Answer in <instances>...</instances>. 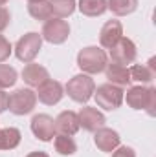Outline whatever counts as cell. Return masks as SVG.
Listing matches in <instances>:
<instances>
[{
  "instance_id": "obj_9",
  "label": "cell",
  "mask_w": 156,
  "mask_h": 157,
  "mask_svg": "<svg viewBox=\"0 0 156 157\" xmlns=\"http://www.w3.org/2000/svg\"><path fill=\"white\" fill-rule=\"evenodd\" d=\"M31 132L42 143L53 141V137L57 135L53 117H50L48 113H37V115H33V119H31Z\"/></svg>"
},
{
  "instance_id": "obj_19",
  "label": "cell",
  "mask_w": 156,
  "mask_h": 157,
  "mask_svg": "<svg viewBox=\"0 0 156 157\" xmlns=\"http://www.w3.org/2000/svg\"><path fill=\"white\" fill-rule=\"evenodd\" d=\"M107 9L116 17H127L138 9V0H107Z\"/></svg>"
},
{
  "instance_id": "obj_14",
  "label": "cell",
  "mask_w": 156,
  "mask_h": 157,
  "mask_svg": "<svg viewBox=\"0 0 156 157\" xmlns=\"http://www.w3.org/2000/svg\"><path fill=\"white\" fill-rule=\"evenodd\" d=\"M55 121V132H59L61 135H76L79 132V117L76 112H72V110H64V112H61L57 119H53Z\"/></svg>"
},
{
  "instance_id": "obj_3",
  "label": "cell",
  "mask_w": 156,
  "mask_h": 157,
  "mask_svg": "<svg viewBox=\"0 0 156 157\" xmlns=\"http://www.w3.org/2000/svg\"><path fill=\"white\" fill-rule=\"evenodd\" d=\"M94 90H96V82L86 73H79L76 77H72L64 86V91L68 93V97L79 104L88 102L94 95Z\"/></svg>"
},
{
  "instance_id": "obj_7",
  "label": "cell",
  "mask_w": 156,
  "mask_h": 157,
  "mask_svg": "<svg viewBox=\"0 0 156 157\" xmlns=\"http://www.w3.org/2000/svg\"><path fill=\"white\" fill-rule=\"evenodd\" d=\"M40 37H42V40H46L50 44H55V46L64 44L70 37V24L66 20H63V18H57V17L53 18L51 17L50 20L44 22Z\"/></svg>"
},
{
  "instance_id": "obj_30",
  "label": "cell",
  "mask_w": 156,
  "mask_h": 157,
  "mask_svg": "<svg viewBox=\"0 0 156 157\" xmlns=\"http://www.w3.org/2000/svg\"><path fill=\"white\" fill-rule=\"evenodd\" d=\"M7 2H9V0H0V7H4V6H6Z\"/></svg>"
},
{
  "instance_id": "obj_17",
  "label": "cell",
  "mask_w": 156,
  "mask_h": 157,
  "mask_svg": "<svg viewBox=\"0 0 156 157\" xmlns=\"http://www.w3.org/2000/svg\"><path fill=\"white\" fill-rule=\"evenodd\" d=\"M22 133L18 128L7 126V128H0V150H13L20 144Z\"/></svg>"
},
{
  "instance_id": "obj_2",
  "label": "cell",
  "mask_w": 156,
  "mask_h": 157,
  "mask_svg": "<svg viewBox=\"0 0 156 157\" xmlns=\"http://www.w3.org/2000/svg\"><path fill=\"white\" fill-rule=\"evenodd\" d=\"M109 64V57L103 48L99 46H86L77 53V66L86 75H97L105 71Z\"/></svg>"
},
{
  "instance_id": "obj_18",
  "label": "cell",
  "mask_w": 156,
  "mask_h": 157,
  "mask_svg": "<svg viewBox=\"0 0 156 157\" xmlns=\"http://www.w3.org/2000/svg\"><path fill=\"white\" fill-rule=\"evenodd\" d=\"M28 13L35 20H50L53 17L50 0H35V2H30L28 4Z\"/></svg>"
},
{
  "instance_id": "obj_6",
  "label": "cell",
  "mask_w": 156,
  "mask_h": 157,
  "mask_svg": "<svg viewBox=\"0 0 156 157\" xmlns=\"http://www.w3.org/2000/svg\"><path fill=\"white\" fill-rule=\"evenodd\" d=\"M40 48H42V37H40L39 33H35V31H30V33H26L24 37H20V39L17 40V44H15V55H17V59L20 62L30 64L39 55Z\"/></svg>"
},
{
  "instance_id": "obj_29",
  "label": "cell",
  "mask_w": 156,
  "mask_h": 157,
  "mask_svg": "<svg viewBox=\"0 0 156 157\" xmlns=\"http://www.w3.org/2000/svg\"><path fill=\"white\" fill-rule=\"evenodd\" d=\"M26 157H50L46 152H31V154H28Z\"/></svg>"
},
{
  "instance_id": "obj_12",
  "label": "cell",
  "mask_w": 156,
  "mask_h": 157,
  "mask_svg": "<svg viewBox=\"0 0 156 157\" xmlns=\"http://www.w3.org/2000/svg\"><path fill=\"white\" fill-rule=\"evenodd\" d=\"M79 117V126H83V130H86V132H96V130H99L101 126H105V122H107V119L105 115L97 110V108H92V106H84V108H81L77 113Z\"/></svg>"
},
{
  "instance_id": "obj_13",
  "label": "cell",
  "mask_w": 156,
  "mask_h": 157,
  "mask_svg": "<svg viewBox=\"0 0 156 157\" xmlns=\"http://www.w3.org/2000/svg\"><path fill=\"white\" fill-rule=\"evenodd\" d=\"M121 37H123V24L119 20H107L99 31V46L110 49L112 46H116Z\"/></svg>"
},
{
  "instance_id": "obj_26",
  "label": "cell",
  "mask_w": 156,
  "mask_h": 157,
  "mask_svg": "<svg viewBox=\"0 0 156 157\" xmlns=\"http://www.w3.org/2000/svg\"><path fill=\"white\" fill-rule=\"evenodd\" d=\"M112 157H136V152H134V148H130V146H117L116 150H114V154Z\"/></svg>"
},
{
  "instance_id": "obj_24",
  "label": "cell",
  "mask_w": 156,
  "mask_h": 157,
  "mask_svg": "<svg viewBox=\"0 0 156 157\" xmlns=\"http://www.w3.org/2000/svg\"><path fill=\"white\" fill-rule=\"evenodd\" d=\"M17 70L9 64H0V90H6V88H11L15 86L17 82Z\"/></svg>"
},
{
  "instance_id": "obj_11",
  "label": "cell",
  "mask_w": 156,
  "mask_h": 157,
  "mask_svg": "<svg viewBox=\"0 0 156 157\" xmlns=\"http://www.w3.org/2000/svg\"><path fill=\"white\" fill-rule=\"evenodd\" d=\"M94 133H96V135H94V143H96V146H97L101 152H105V154H112L117 146L121 144V137H119V133H117L116 130H112V128L101 126V128L96 130Z\"/></svg>"
},
{
  "instance_id": "obj_15",
  "label": "cell",
  "mask_w": 156,
  "mask_h": 157,
  "mask_svg": "<svg viewBox=\"0 0 156 157\" xmlns=\"http://www.w3.org/2000/svg\"><path fill=\"white\" fill-rule=\"evenodd\" d=\"M48 78H50L48 70L44 66H40V64H35V62L26 64L24 70H22V80L30 88H39L40 84H44Z\"/></svg>"
},
{
  "instance_id": "obj_20",
  "label": "cell",
  "mask_w": 156,
  "mask_h": 157,
  "mask_svg": "<svg viewBox=\"0 0 156 157\" xmlns=\"http://www.w3.org/2000/svg\"><path fill=\"white\" fill-rule=\"evenodd\" d=\"M77 7L84 17H101L107 11V0H79Z\"/></svg>"
},
{
  "instance_id": "obj_28",
  "label": "cell",
  "mask_w": 156,
  "mask_h": 157,
  "mask_svg": "<svg viewBox=\"0 0 156 157\" xmlns=\"http://www.w3.org/2000/svg\"><path fill=\"white\" fill-rule=\"evenodd\" d=\"M7 101H9V95L4 90H0V113L7 110Z\"/></svg>"
},
{
  "instance_id": "obj_21",
  "label": "cell",
  "mask_w": 156,
  "mask_h": 157,
  "mask_svg": "<svg viewBox=\"0 0 156 157\" xmlns=\"http://www.w3.org/2000/svg\"><path fill=\"white\" fill-rule=\"evenodd\" d=\"M129 73H130V80H136L140 84H149L153 82L156 71L151 70L147 64H134L132 68H129Z\"/></svg>"
},
{
  "instance_id": "obj_25",
  "label": "cell",
  "mask_w": 156,
  "mask_h": 157,
  "mask_svg": "<svg viewBox=\"0 0 156 157\" xmlns=\"http://www.w3.org/2000/svg\"><path fill=\"white\" fill-rule=\"evenodd\" d=\"M11 53H13V46H11V42L6 39L4 35H0V64L6 62V60L11 57Z\"/></svg>"
},
{
  "instance_id": "obj_27",
  "label": "cell",
  "mask_w": 156,
  "mask_h": 157,
  "mask_svg": "<svg viewBox=\"0 0 156 157\" xmlns=\"http://www.w3.org/2000/svg\"><path fill=\"white\" fill-rule=\"evenodd\" d=\"M9 22H11V13L6 7H0V33L9 26Z\"/></svg>"
},
{
  "instance_id": "obj_22",
  "label": "cell",
  "mask_w": 156,
  "mask_h": 157,
  "mask_svg": "<svg viewBox=\"0 0 156 157\" xmlns=\"http://www.w3.org/2000/svg\"><path fill=\"white\" fill-rule=\"evenodd\" d=\"M53 144H55V152L59 155H74L77 152V144L70 135H55L53 137Z\"/></svg>"
},
{
  "instance_id": "obj_10",
  "label": "cell",
  "mask_w": 156,
  "mask_h": 157,
  "mask_svg": "<svg viewBox=\"0 0 156 157\" xmlns=\"http://www.w3.org/2000/svg\"><path fill=\"white\" fill-rule=\"evenodd\" d=\"M63 97H64V86L59 80L48 78L44 84H40L37 88V99L46 106H53V104L61 102Z\"/></svg>"
},
{
  "instance_id": "obj_1",
  "label": "cell",
  "mask_w": 156,
  "mask_h": 157,
  "mask_svg": "<svg viewBox=\"0 0 156 157\" xmlns=\"http://www.w3.org/2000/svg\"><path fill=\"white\" fill-rule=\"evenodd\" d=\"M123 99L132 110H145L151 117L156 115V88L153 86H130L127 93H123Z\"/></svg>"
},
{
  "instance_id": "obj_31",
  "label": "cell",
  "mask_w": 156,
  "mask_h": 157,
  "mask_svg": "<svg viewBox=\"0 0 156 157\" xmlns=\"http://www.w3.org/2000/svg\"><path fill=\"white\" fill-rule=\"evenodd\" d=\"M28 2H35V0H28Z\"/></svg>"
},
{
  "instance_id": "obj_5",
  "label": "cell",
  "mask_w": 156,
  "mask_h": 157,
  "mask_svg": "<svg viewBox=\"0 0 156 157\" xmlns=\"http://www.w3.org/2000/svg\"><path fill=\"white\" fill-rule=\"evenodd\" d=\"M123 93H125L123 88L107 82V84L97 86V90H94V95L92 97L96 99V104L99 108H103L107 112H114V110H117L121 106V102H123Z\"/></svg>"
},
{
  "instance_id": "obj_23",
  "label": "cell",
  "mask_w": 156,
  "mask_h": 157,
  "mask_svg": "<svg viewBox=\"0 0 156 157\" xmlns=\"http://www.w3.org/2000/svg\"><path fill=\"white\" fill-rule=\"evenodd\" d=\"M51 4V11L57 18H66L70 15H74L76 7H77V0H50Z\"/></svg>"
},
{
  "instance_id": "obj_4",
  "label": "cell",
  "mask_w": 156,
  "mask_h": 157,
  "mask_svg": "<svg viewBox=\"0 0 156 157\" xmlns=\"http://www.w3.org/2000/svg\"><path fill=\"white\" fill-rule=\"evenodd\" d=\"M35 104H37V93L31 88H20L9 95L7 110L15 115H28L35 110Z\"/></svg>"
},
{
  "instance_id": "obj_8",
  "label": "cell",
  "mask_w": 156,
  "mask_h": 157,
  "mask_svg": "<svg viewBox=\"0 0 156 157\" xmlns=\"http://www.w3.org/2000/svg\"><path fill=\"white\" fill-rule=\"evenodd\" d=\"M136 57H138L136 44L130 39H127V37H121V39L117 40L116 46L110 48V59H112V62H116V64H121V66L132 64V62L136 60Z\"/></svg>"
},
{
  "instance_id": "obj_16",
  "label": "cell",
  "mask_w": 156,
  "mask_h": 157,
  "mask_svg": "<svg viewBox=\"0 0 156 157\" xmlns=\"http://www.w3.org/2000/svg\"><path fill=\"white\" fill-rule=\"evenodd\" d=\"M105 75H107V78H109L110 84L119 86V88H125V86H129V84L132 82V80H130V73H129V68H127V66H121V64H116V62L107 64Z\"/></svg>"
}]
</instances>
